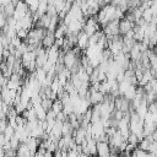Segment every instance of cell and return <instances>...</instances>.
I'll return each mask as SVG.
<instances>
[{"instance_id": "9", "label": "cell", "mask_w": 157, "mask_h": 157, "mask_svg": "<svg viewBox=\"0 0 157 157\" xmlns=\"http://www.w3.org/2000/svg\"><path fill=\"white\" fill-rule=\"evenodd\" d=\"M52 110H53L55 114H58V113L63 112V103H61V101H60V99H55V101H53Z\"/></svg>"}, {"instance_id": "18", "label": "cell", "mask_w": 157, "mask_h": 157, "mask_svg": "<svg viewBox=\"0 0 157 157\" xmlns=\"http://www.w3.org/2000/svg\"><path fill=\"white\" fill-rule=\"evenodd\" d=\"M5 156V151H4V148H0V157H4Z\"/></svg>"}, {"instance_id": "5", "label": "cell", "mask_w": 157, "mask_h": 157, "mask_svg": "<svg viewBox=\"0 0 157 157\" xmlns=\"http://www.w3.org/2000/svg\"><path fill=\"white\" fill-rule=\"evenodd\" d=\"M134 27H135V23H134V22H130V21L126 20L125 17L119 21V33L123 34V36H125V34H126L129 31H131Z\"/></svg>"}, {"instance_id": "1", "label": "cell", "mask_w": 157, "mask_h": 157, "mask_svg": "<svg viewBox=\"0 0 157 157\" xmlns=\"http://www.w3.org/2000/svg\"><path fill=\"white\" fill-rule=\"evenodd\" d=\"M99 31V23L97 21V18L94 16H90L87 17V20L85 21V25H83V28H82V32H85L88 37L93 36L96 32Z\"/></svg>"}, {"instance_id": "6", "label": "cell", "mask_w": 157, "mask_h": 157, "mask_svg": "<svg viewBox=\"0 0 157 157\" xmlns=\"http://www.w3.org/2000/svg\"><path fill=\"white\" fill-rule=\"evenodd\" d=\"M88 36L85 33V32H80L77 34V43H76V47L78 49H86L88 47Z\"/></svg>"}, {"instance_id": "12", "label": "cell", "mask_w": 157, "mask_h": 157, "mask_svg": "<svg viewBox=\"0 0 157 157\" xmlns=\"http://www.w3.org/2000/svg\"><path fill=\"white\" fill-rule=\"evenodd\" d=\"M126 142H128V144H132V145H136V146H137V144H139V139H137V136H136L135 134H131V132H130L129 137L126 139Z\"/></svg>"}, {"instance_id": "7", "label": "cell", "mask_w": 157, "mask_h": 157, "mask_svg": "<svg viewBox=\"0 0 157 157\" xmlns=\"http://www.w3.org/2000/svg\"><path fill=\"white\" fill-rule=\"evenodd\" d=\"M25 144H26V146L29 148V151L32 153H36L37 150H38V147H39V140L38 139H34V137H31V136L25 141Z\"/></svg>"}, {"instance_id": "10", "label": "cell", "mask_w": 157, "mask_h": 157, "mask_svg": "<svg viewBox=\"0 0 157 157\" xmlns=\"http://www.w3.org/2000/svg\"><path fill=\"white\" fill-rule=\"evenodd\" d=\"M2 135H4V137H5V140H6V141H10V139L15 135V129H13V128H11V126L7 124V126H6L5 131L2 132Z\"/></svg>"}, {"instance_id": "19", "label": "cell", "mask_w": 157, "mask_h": 157, "mask_svg": "<svg viewBox=\"0 0 157 157\" xmlns=\"http://www.w3.org/2000/svg\"><path fill=\"white\" fill-rule=\"evenodd\" d=\"M4 157H7V156H4Z\"/></svg>"}, {"instance_id": "14", "label": "cell", "mask_w": 157, "mask_h": 157, "mask_svg": "<svg viewBox=\"0 0 157 157\" xmlns=\"http://www.w3.org/2000/svg\"><path fill=\"white\" fill-rule=\"evenodd\" d=\"M6 126H7V120L6 119H0V134H2L5 131Z\"/></svg>"}, {"instance_id": "15", "label": "cell", "mask_w": 157, "mask_h": 157, "mask_svg": "<svg viewBox=\"0 0 157 157\" xmlns=\"http://www.w3.org/2000/svg\"><path fill=\"white\" fill-rule=\"evenodd\" d=\"M5 142H6V140H5L4 135H2V134H0V148H2V147H4Z\"/></svg>"}, {"instance_id": "13", "label": "cell", "mask_w": 157, "mask_h": 157, "mask_svg": "<svg viewBox=\"0 0 157 157\" xmlns=\"http://www.w3.org/2000/svg\"><path fill=\"white\" fill-rule=\"evenodd\" d=\"M146 155H147V152L146 151H142L140 148H135L134 150V153H132L134 157H146Z\"/></svg>"}, {"instance_id": "8", "label": "cell", "mask_w": 157, "mask_h": 157, "mask_svg": "<svg viewBox=\"0 0 157 157\" xmlns=\"http://www.w3.org/2000/svg\"><path fill=\"white\" fill-rule=\"evenodd\" d=\"M32 107H33V109H34V112H36L37 119H38V120H45V118H47V110L40 105V103L34 104V105H32Z\"/></svg>"}, {"instance_id": "3", "label": "cell", "mask_w": 157, "mask_h": 157, "mask_svg": "<svg viewBox=\"0 0 157 157\" xmlns=\"http://www.w3.org/2000/svg\"><path fill=\"white\" fill-rule=\"evenodd\" d=\"M97 156L110 157V146L105 141H97Z\"/></svg>"}, {"instance_id": "16", "label": "cell", "mask_w": 157, "mask_h": 157, "mask_svg": "<svg viewBox=\"0 0 157 157\" xmlns=\"http://www.w3.org/2000/svg\"><path fill=\"white\" fill-rule=\"evenodd\" d=\"M151 136H152V139H153V141H157V125H156V128H155V130H153V132L151 134Z\"/></svg>"}, {"instance_id": "11", "label": "cell", "mask_w": 157, "mask_h": 157, "mask_svg": "<svg viewBox=\"0 0 157 157\" xmlns=\"http://www.w3.org/2000/svg\"><path fill=\"white\" fill-rule=\"evenodd\" d=\"M40 105L48 112V110H50L52 109V105H53V101L50 99V98H47V97H44V98H42L40 99Z\"/></svg>"}, {"instance_id": "17", "label": "cell", "mask_w": 157, "mask_h": 157, "mask_svg": "<svg viewBox=\"0 0 157 157\" xmlns=\"http://www.w3.org/2000/svg\"><path fill=\"white\" fill-rule=\"evenodd\" d=\"M4 50H5V48H4V45H2V43L0 42V60L4 58Z\"/></svg>"}, {"instance_id": "4", "label": "cell", "mask_w": 157, "mask_h": 157, "mask_svg": "<svg viewBox=\"0 0 157 157\" xmlns=\"http://www.w3.org/2000/svg\"><path fill=\"white\" fill-rule=\"evenodd\" d=\"M54 42H55L54 31L47 29V31H45V36H44V38L42 39V47H43L44 49H49L50 47L54 45Z\"/></svg>"}, {"instance_id": "2", "label": "cell", "mask_w": 157, "mask_h": 157, "mask_svg": "<svg viewBox=\"0 0 157 157\" xmlns=\"http://www.w3.org/2000/svg\"><path fill=\"white\" fill-rule=\"evenodd\" d=\"M104 36L107 39L112 38V37H115V36H119V21L118 20H113L110 22L107 23V26L104 27V31H103Z\"/></svg>"}]
</instances>
